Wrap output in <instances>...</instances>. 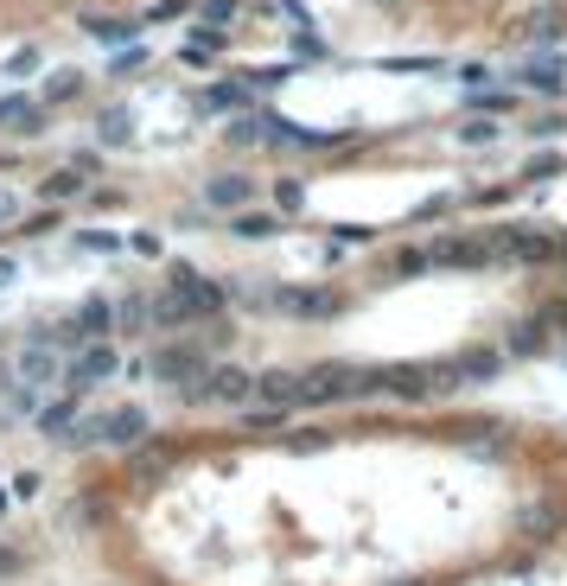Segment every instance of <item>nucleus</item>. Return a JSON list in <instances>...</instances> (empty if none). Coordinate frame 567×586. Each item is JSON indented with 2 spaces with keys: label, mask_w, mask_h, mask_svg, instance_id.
Listing matches in <instances>:
<instances>
[{
  "label": "nucleus",
  "mask_w": 567,
  "mask_h": 586,
  "mask_svg": "<svg viewBox=\"0 0 567 586\" xmlns=\"http://www.w3.org/2000/svg\"><path fill=\"white\" fill-rule=\"evenodd\" d=\"M115 370H122L115 344H109V338H90V344L71 357V370H64V389H96V383H109Z\"/></svg>",
  "instance_id": "nucleus-1"
},
{
  "label": "nucleus",
  "mask_w": 567,
  "mask_h": 586,
  "mask_svg": "<svg viewBox=\"0 0 567 586\" xmlns=\"http://www.w3.org/2000/svg\"><path fill=\"white\" fill-rule=\"evenodd\" d=\"M147 370L160 376V383H204V370H211V357H204V351H192V344H160Z\"/></svg>",
  "instance_id": "nucleus-2"
},
{
  "label": "nucleus",
  "mask_w": 567,
  "mask_h": 586,
  "mask_svg": "<svg viewBox=\"0 0 567 586\" xmlns=\"http://www.w3.org/2000/svg\"><path fill=\"white\" fill-rule=\"evenodd\" d=\"M192 395H204V402H223V408H243L249 395H255V376L236 370V364H211V370H204V389H192Z\"/></svg>",
  "instance_id": "nucleus-3"
},
{
  "label": "nucleus",
  "mask_w": 567,
  "mask_h": 586,
  "mask_svg": "<svg viewBox=\"0 0 567 586\" xmlns=\"http://www.w3.org/2000/svg\"><path fill=\"white\" fill-rule=\"evenodd\" d=\"M96 440H102V446H122V453H128V446H141V440H147V408H141V402H122L115 415L96 421Z\"/></svg>",
  "instance_id": "nucleus-4"
},
{
  "label": "nucleus",
  "mask_w": 567,
  "mask_h": 586,
  "mask_svg": "<svg viewBox=\"0 0 567 586\" xmlns=\"http://www.w3.org/2000/svg\"><path fill=\"white\" fill-rule=\"evenodd\" d=\"M173 287H185V293H192V306H198V319H217L223 313V306H230V287H223V281H204V274L198 268H173Z\"/></svg>",
  "instance_id": "nucleus-5"
},
{
  "label": "nucleus",
  "mask_w": 567,
  "mask_h": 586,
  "mask_svg": "<svg viewBox=\"0 0 567 586\" xmlns=\"http://www.w3.org/2000/svg\"><path fill=\"white\" fill-rule=\"evenodd\" d=\"M249 198H255V179H243V172H223V179H204V204L211 211H249Z\"/></svg>",
  "instance_id": "nucleus-6"
},
{
  "label": "nucleus",
  "mask_w": 567,
  "mask_h": 586,
  "mask_svg": "<svg viewBox=\"0 0 567 586\" xmlns=\"http://www.w3.org/2000/svg\"><path fill=\"white\" fill-rule=\"evenodd\" d=\"M517 90L561 96L567 90V58H529V64H517Z\"/></svg>",
  "instance_id": "nucleus-7"
},
{
  "label": "nucleus",
  "mask_w": 567,
  "mask_h": 586,
  "mask_svg": "<svg viewBox=\"0 0 567 586\" xmlns=\"http://www.w3.org/2000/svg\"><path fill=\"white\" fill-rule=\"evenodd\" d=\"M147 313H153V325H166V332H173V325H192L198 319V306H192V293H185V287L166 281V293H153V300H147Z\"/></svg>",
  "instance_id": "nucleus-8"
},
{
  "label": "nucleus",
  "mask_w": 567,
  "mask_h": 586,
  "mask_svg": "<svg viewBox=\"0 0 567 586\" xmlns=\"http://www.w3.org/2000/svg\"><path fill=\"white\" fill-rule=\"evenodd\" d=\"M249 402H262V408H294L300 402V376L294 370H262L255 376V395Z\"/></svg>",
  "instance_id": "nucleus-9"
},
{
  "label": "nucleus",
  "mask_w": 567,
  "mask_h": 586,
  "mask_svg": "<svg viewBox=\"0 0 567 586\" xmlns=\"http://www.w3.org/2000/svg\"><path fill=\"white\" fill-rule=\"evenodd\" d=\"M147 20H122V13H83V32H90L96 45H134L141 39Z\"/></svg>",
  "instance_id": "nucleus-10"
},
{
  "label": "nucleus",
  "mask_w": 567,
  "mask_h": 586,
  "mask_svg": "<svg viewBox=\"0 0 567 586\" xmlns=\"http://www.w3.org/2000/svg\"><path fill=\"white\" fill-rule=\"evenodd\" d=\"M0 128L39 134V128H45V102H32V96H0Z\"/></svg>",
  "instance_id": "nucleus-11"
},
{
  "label": "nucleus",
  "mask_w": 567,
  "mask_h": 586,
  "mask_svg": "<svg viewBox=\"0 0 567 586\" xmlns=\"http://www.w3.org/2000/svg\"><path fill=\"white\" fill-rule=\"evenodd\" d=\"M453 364H459V383H491V376L504 370V351H491V344H472V351H459Z\"/></svg>",
  "instance_id": "nucleus-12"
},
{
  "label": "nucleus",
  "mask_w": 567,
  "mask_h": 586,
  "mask_svg": "<svg viewBox=\"0 0 567 586\" xmlns=\"http://www.w3.org/2000/svg\"><path fill=\"white\" fill-rule=\"evenodd\" d=\"M281 230H287L281 211H236V223H230V236H243V243H268Z\"/></svg>",
  "instance_id": "nucleus-13"
},
{
  "label": "nucleus",
  "mask_w": 567,
  "mask_h": 586,
  "mask_svg": "<svg viewBox=\"0 0 567 586\" xmlns=\"http://www.w3.org/2000/svg\"><path fill=\"white\" fill-rule=\"evenodd\" d=\"M434 262H446V268H485L491 249H485V243H459V236H446V243L434 249Z\"/></svg>",
  "instance_id": "nucleus-14"
},
{
  "label": "nucleus",
  "mask_w": 567,
  "mask_h": 586,
  "mask_svg": "<svg viewBox=\"0 0 567 586\" xmlns=\"http://www.w3.org/2000/svg\"><path fill=\"white\" fill-rule=\"evenodd\" d=\"M77 325H83L90 338H109V332H115V300H102V293H90V300L77 306Z\"/></svg>",
  "instance_id": "nucleus-15"
},
{
  "label": "nucleus",
  "mask_w": 567,
  "mask_h": 586,
  "mask_svg": "<svg viewBox=\"0 0 567 586\" xmlns=\"http://www.w3.org/2000/svg\"><path fill=\"white\" fill-rule=\"evenodd\" d=\"M561 32H567V13H561V7H536V13L523 20V39H529V45H548V39H561Z\"/></svg>",
  "instance_id": "nucleus-16"
},
{
  "label": "nucleus",
  "mask_w": 567,
  "mask_h": 586,
  "mask_svg": "<svg viewBox=\"0 0 567 586\" xmlns=\"http://www.w3.org/2000/svg\"><path fill=\"white\" fill-rule=\"evenodd\" d=\"M20 376H26V383H58V351H51V344L39 338V344H32V351L20 357Z\"/></svg>",
  "instance_id": "nucleus-17"
},
{
  "label": "nucleus",
  "mask_w": 567,
  "mask_h": 586,
  "mask_svg": "<svg viewBox=\"0 0 567 586\" xmlns=\"http://www.w3.org/2000/svg\"><path fill=\"white\" fill-rule=\"evenodd\" d=\"M96 141H102V147H128V141H134V115H128V109H102V115H96Z\"/></svg>",
  "instance_id": "nucleus-18"
},
{
  "label": "nucleus",
  "mask_w": 567,
  "mask_h": 586,
  "mask_svg": "<svg viewBox=\"0 0 567 586\" xmlns=\"http://www.w3.org/2000/svg\"><path fill=\"white\" fill-rule=\"evenodd\" d=\"M383 389H395L402 402H421V395H434V383H427V370H383Z\"/></svg>",
  "instance_id": "nucleus-19"
},
{
  "label": "nucleus",
  "mask_w": 567,
  "mask_h": 586,
  "mask_svg": "<svg viewBox=\"0 0 567 586\" xmlns=\"http://www.w3.org/2000/svg\"><path fill=\"white\" fill-rule=\"evenodd\" d=\"M71 427H77V389H71V395H64V402H51V408H45V415H39V434H45V440H58V434H71Z\"/></svg>",
  "instance_id": "nucleus-20"
},
{
  "label": "nucleus",
  "mask_w": 567,
  "mask_h": 586,
  "mask_svg": "<svg viewBox=\"0 0 567 586\" xmlns=\"http://www.w3.org/2000/svg\"><path fill=\"white\" fill-rule=\"evenodd\" d=\"M542 351H548V332H542V319L517 325V332H510V344H504V357H542Z\"/></svg>",
  "instance_id": "nucleus-21"
},
{
  "label": "nucleus",
  "mask_w": 567,
  "mask_h": 586,
  "mask_svg": "<svg viewBox=\"0 0 567 586\" xmlns=\"http://www.w3.org/2000/svg\"><path fill=\"white\" fill-rule=\"evenodd\" d=\"M71 96H83V71H51L45 90H39L45 109H58V102H71Z\"/></svg>",
  "instance_id": "nucleus-22"
},
{
  "label": "nucleus",
  "mask_w": 567,
  "mask_h": 586,
  "mask_svg": "<svg viewBox=\"0 0 567 586\" xmlns=\"http://www.w3.org/2000/svg\"><path fill=\"white\" fill-rule=\"evenodd\" d=\"M39 198H45V204H64V198H83V172H77V166H64V172H51V179L39 185Z\"/></svg>",
  "instance_id": "nucleus-23"
},
{
  "label": "nucleus",
  "mask_w": 567,
  "mask_h": 586,
  "mask_svg": "<svg viewBox=\"0 0 567 586\" xmlns=\"http://www.w3.org/2000/svg\"><path fill=\"white\" fill-rule=\"evenodd\" d=\"M281 306L306 313V319H325V313H338V293H281Z\"/></svg>",
  "instance_id": "nucleus-24"
},
{
  "label": "nucleus",
  "mask_w": 567,
  "mask_h": 586,
  "mask_svg": "<svg viewBox=\"0 0 567 586\" xmlns=\"http://www.w3.org/2000/svg\"><path fill=\"white\" fill-rule=\"evenodd\" d=\"M504 255H517V262H548L555 243H548V236H504Z\"/></svg>",
  "instance_id": "nucleus-25"
},
{
  "label": "nucleus",
  "mask_w": 567,
  "mask_h": 586,
  "mask_svg": "<svg viewBox=\"0 0 567 586\" xmlns=\"http://www.w3.org/2000/svg\"><path fill=\"white\" fill-rule=\"evenodd\" d=\"M198 109H211V115H230V109H243V90H236V83H211V90L198 96Z\"/></svg>",
  "instance_id": "nucleus-26"
},
{
  "label": "nucleus",
  "mask_w": 567,
  "mask_h": 586,
  "mask_svg": "<svg viewBox=\"0 0 567 586\" xmlns=\"http://www.w3.org/2000/svg\"><path fill=\"white\" fill-rule=\"evenodd\" d=\"M517 529H523V536H548V529H555V510H548V504H523Z\"/></svg>",
  "instance_id": "nucleus-27"
},
{
  "label": "nucleus",
  "mask_w": 567,
  "mask_h": 586,
  "mask_svg": "<svg viewBox=\"0 0 567 586\" xmlns=\"http://www.w3.org/2000/svg\"><path fill=\"white\" fill-rule=\"evenodd\" d=\"M459 141H466V147H491L497 141V115H472V122L459 128Z\"/></svg>",
  "instance_id": "nucleus-28"
},
{
  "label": "nucleus",
  "mask_w": 567,
  "mask_h": 586,
  "mask_svg": "<svg viewBox=\"0 0 567 586\" xmlns=\"http://www.w3.org/2000/svg\"><path fill=\"white\" fill-rule=\"evenodd\" d=\"M122 325H128V332H141V325H153L147 300H122V306H115V332H122Z\"/></svg>",
  "instance_id": "nucleus-29"
},
{
  "label": "nucleus",
  "mask_w": 567,
  "mask_h": 586,
  "mask_svg": "<svg viewBox=\"0 0 567 586\" xmlns=\"http://www.w3.org/2000/svg\"><path fill=\"white\" fill-rule=\"evenodd\" d=\"M198 20H204V26H230V20H236V0H204Z\"/></svg>",
  "instance_id": "nucleus-30"
},
{
  "label": "nucleus",
  "mask_w": 567,
  "mask_h": 586,
  "mask_svg": "<svg viewBox=\"0 0 567 586\" xmlns=\"http://www.w3.org/2000/svg\"><path fill=\"white\" fill-rule=\"evenodd\" d=\"M567 160H561V153H536V160H529L523 166V179H555V172H561Z\"/></svg>",
  "instance_id": "nucleus-31"
},
{
  "label": "nucleus",
  "mask_w": 567,
  "mask_h": 586,
  "mask_svg": "<svg viewBox=\"0 0 567 586\" xmlns=\"http://www.w3.org/2000/svg\"><path fill=\"white\" fill-rule=\"evenodd\" d=\"M274 204H281V211H300V204H306V185H300V179H281V185H274Z\"/></svg>",
  "instance_id": "nucleus-32"
},
{
  "label": "nucleus",
  "mask_w": 567,
  "mask_h": 586,
  "mask_svg": "<svg viewBox=\"0 0 567 586\" xmlns=\"http://www.w3.org/2000/svg\"><path fill=\"white\" fill-rule=\"evenodd\" d=\"M427 268H434V255H427V249H402V255H395V274H427Z\"/></svg>",
  "instance_id": "nucleus-33"
},
{
  "label": "nucleus",
  "mask_w": 567,
  "mask_h": 586,
  "mask_svg": "<svg viewBox=\"0 0 567 586\" xmlns=\"http://www.w3.org/2000/svg\"><path fill=\"white\" fill-rule=\"evenodd\" d=\"M446 211H453V198H446V192H440V198H421V204H415V223H434V217H446Z\"/></svg>",
  "instance_id": "nucleus-34"
},
{
  "label": "nucleus",
  "mask_w": 567,
  "mask_h": 586,
  "mask_svg": "<svg viewBox=\"0 0 567 586\" xmlns=\"http://www.w3.org/2000/svg\"><path fill=\"white\" fill-rule=\"evenodd\" d=\"M179 13H192V0H160V7L147 13V26H160V20H179Z\"/></svg>",
  "instance_id": "nucleus-35"
},
{
  "label": "nucleus",
  "mask_w": 567,
  "mask_h": 586,
  "mask_svg": "<svg viewBox=\"0 0 567 586\" xmlns=\"http://www.w3.org/2000/svg\"><path fill=\"white\" fill-rule=\"evenodd\" d=\"M230 141H262V115H236V128H230Z\"/></svg>",
  "instance_id": "nucleus-36"
},
{
  "label": "nucleus",
  "mask_w": 567,
  "mask_h": 586,
  "mask_svg": "<svg viewBox=\"0 0 567 586\" xmlns=\"http://www.w3.org/2000/svg\"><path fill=\"white\" fill-rule=\"evenodd\" d=\"M459 83H466V90H485V83H491V64H459Z\"/></svg>",
  "instance_id": "nucleus-37"
},
{
  "label": "nucleus",
  "mask_w": 567,
  "mask_h": 586,
  "mask_svg": "<svg viewBox=\"0 0 567 586\" xmlns=\"http://www.w3.org/2000/svg\"><path fill=\"white\" fill-rule=\"evenodd\" d=\"M504 109H510L504 90H478V115H504Z\"/></svg>",
  "instance_id": "nucleus-38"
},
{
  "label": "nucleus",
  "mask_w": 567,
  "mask_h": 586,
  "mask_svg": "<svg viewBox=\"0 0 567 586\" xmlns=\"http://www.w3.org/2000/svg\"><path fill=\"white\" fill-rule=\"evenodd\" d=\"M440 58H383V71H434Z\"/></svg>",
  "instance_id": "nucleus-39"
},
{
  "label": "nucleus",
  "mask_w": 567,
  "mask_h": 586,
  "mask_svg": "<svg viewBox=\"0 0 567 586\" xmlns=\"http://www.w3.org/2000/svg\"><path fill=\"white\" fill-rule=\"evenodd\" d=\"M134 472H141V478H160V472H166V453H141V459H134Z\"/></svg>",
  "instance_id": "nucleus-40"
},
{
  "label": "nucleus",
  "mask_w": 567,
  "mask_h": 586,
  "mask_svg": "<svg viewBox=\"0 0 567 586\" xmlns=\"http://www.w3.org/2000/svg\"><path fill=\"white\" fill-rule=\"evenodd\" d=\"M370 236H376L370 223H338V243H370Z\"/></svg>",
  "instance_id": "nucleus-41"
},
{
  "label": "nucleus",
  "mask_w": 567,
  "mask_h": 586,
  "mask_svg": "<svg viewBox=\"0 0 567 586\" xmlns=\"http://www.w3.org/2000/svg\"><path fill=\"white\" fill-rule=\"evenodd\" d=\"M83 249H115V230H83Z\"/></svg>",
  "instance_id": "nucleus-42"
},
{
  "label": "nucleus",
  "mask_w": 567,
  "mask_h": 586,
  "mask_svg": "<svg viewBox=\"0 0 567 586\" xmlns=\"http://www.w3.org/2000/svg\"><path fill=\"white\" fill-rule=\"evenodd\" d=\"M134 255H160V236H153V230H134Z\"/></svg>",
  "instance_id": "nucleus-43"
},
{
  "label": "nucleus",
  "mask_w": 567,
  "mask_h": 586,
  "mask_svg": "<svg viewBox=\"0 0 567 586\" xmlns=\"http://www.w3.org/2000/svg\"><path fill=\"white\" fill-rule=\"evenodd\" d=\"M7 217H20V198H13V192H0V223H7Z\"/></svg>",
  "instance_id": "nucleus-44"
},
{
  "label": "nucleus",
  "mask_w": 567,
  "mask_h": 586,
  "mask_svg": "<svg viewBox=\"0 0 567 586\" xmlns=\"http://www.w3.org/2000/svg\"><path fill=\"white\" fill-rule=\"evenodd\" d=\"M13 274H20V268H13V262H0V287H7V281H13Z\"/></svg>",
  "instance_id": "nucleus-45"
},
{
  "label": "nucleus",
  "mask_w": 567,
  "mask_h": 586,
  "mask_svg": "<svg viewBox=\"0 0 567 586\" xmlns=\"http://www.w3.org/2000/svg\"><path fill=\"white\" fill-rule=\"evenodd\" d=\"M0 574H13V555H7V548H0Z\"/></svg>",
  "instance_id": "nucleus-46"
},
{
  "label": "nucleus",
  "mask_w": 567,
  "mask_h": 586,
  "mask_svg": "<svg viewBox=\"0 0 567 586\" xmlns=\"http://www.w3.org/2000/svg\"><path fill=\"white\" fill-rule=\"evenodd\" d=\"M561 255H567V243H561Z\"/></svg>",
  "instance_id": "nucleus-47"
}]
</instances>
